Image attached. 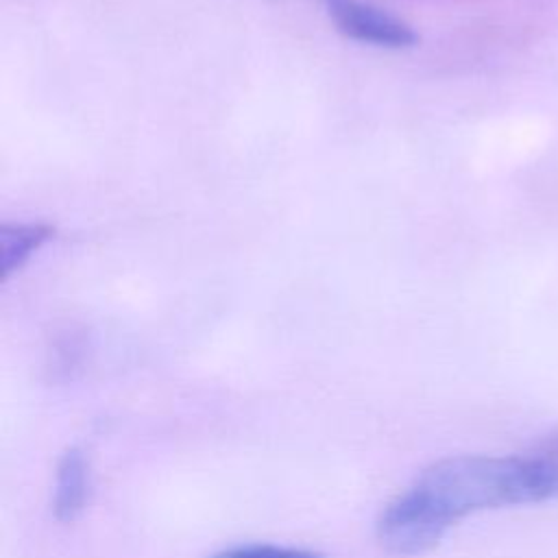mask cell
Listing matches in <instances>:
<instances>
[{
  "mask_svg": "<svg viewBox=\"0 0 558 558\" xmlns=\"http://www.w3.org/2000/svg\"><path fill=\"white\" fill-rule=\"evenodd\" d=\"M558 499V436L521 456H451L427 466L379 514L381 547L416 556L460 519L490 508Z\"/></svg>",
  "mask_w": 558,
  "mask_h": 558,
  "instance_id": "obj_1",
  "label": "cell"
},
{
  "mask_svg": "<svg viewBox=\"0 0 558 558\" xmlns=\"http://www.w3.org/2000/svg\"><path fill=\"white\" fill-rule=\"evenodd\" d=\"M327 7L338 31L351 39L384 48H408L416 44V33L405 22L377 7L357 0H327Z\"/></svg>",
  "mask_w": 558,
  "mask_h": 558,
  "instance_id": "obj_2",
  "label": "cell"
},
{
  "mask_svg": "<svg viewBox=\"0 0 558 558\" xmlns=\"http://www.w3.org/2000/svg\"><path fill=\"white\" fill-rule=\"evenodd\" d=\"M87 499H89V464L85 453L78 447H72L57 462L54 495H52L54 519L63 523L74 521L85 510Z\"/></svg>",
  "mask_w": 558,
  "mask_h": 558,
  "instance_id": "obj_3",
  "label": "cell"
},
{
  "mask_svg": "<svg viewBox=\"0 0 558 558\" xmlns=\"http://www.w3.org/2000/svg\"><path fill=\"white\" fill-rule=\"evenodd\" d=\"M54 229L41 222L28 225H2L0 227V279L7 281L24 262L50 240Z\"/></svg>",
  "mask_w": 558,
  "mask_h": 558,
  "instance_id": "obj_4",
  "label": "cell"
},
{
  "mask_svg": "<svg viewBox=\"0 0 558 558\" xmlns=\"http://www.w3.org/2000/svg\"><path fill=\"white\" fill-rule=\"evenodd\" d=\"M211 558H323V556L318 551L303 549V547L251 543V545H235V547L222 549Z\"/></svg>",
  "mask_w": 558,
  "mask_h": 558,
  "instance_id": "obj_5",
  "label": "cell"
}]
</instances>
